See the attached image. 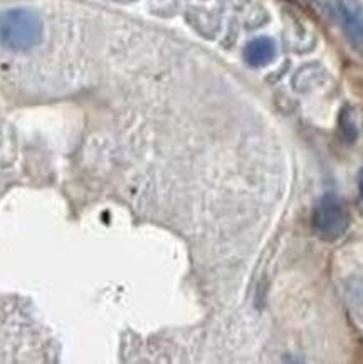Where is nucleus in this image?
<instances>
[{"label": "nucleus", "mask_w": 363, "mask_h": 364, "mask_svg": "<svg viewBox=\"0 0 363 364\" xmlns=\"http://www.w3.org/2000/svg\"><path fill=\"white\" fill-rule=\"evenodd\" d=\"M311 225L316 235L325 242H337L350 227V213L338 195L327 193L321 197L313 210Z\"/></svg>", "instance_id": "nucleus-2"}, {"label": "nucleus", "mask_w": 363, "mask_h": 364, "mask_svg": "<svg viewBox=\"0 0 363 364\" xmlns=\"http://www.w3.org/2000/svg\"><path fill=\"white\" fill-rule=\"evenodd\" d=\"M340 132H342V136L347 143H355V139L358 138L355 118H353V113L348 108L343 109L342 116H340Z\"/></svg>", "instance_id": "nucleus-5"}, {"label": "nucleus", "mask_w": 363, "mask_h": 364, "mask_svg": "<svg viewBox=\"0 0 363 364\" xmlns=\"http://www.w3.org/2000/svg\"><path fill=\"white\" fill-rule=\"evenodd\" d=\"M276 55V44L269 37H256L244 48V59L249 66H268Z\"/></svg>", "instance_id": "nucleus-4"}, {"label": "nucleus", "mask_w": 363, "mask_h": 364, "mask_svg": "<svg viewBox=\"0 0 363 364\" xmlns=\"http://www.w3.org/2000/svg\"><path fill=\"white\" fill-rule=\"evenodd\" d=\"M43 39V22L26 7L9 9L0 14V44L12 50H27Z\"/></svg>", "instance_id": "nucleus-1"}, {"label": "nucleus", "mask_w": 363, "mask_h": 364, "mask_svg": "<svg viewBox=\"0 0 363 364\" xmlns=\"http://www.w3.org/2000/svg\"><path fill=\"white\" fill-rule=\"evenodd\" d=\"M358 191H360V197L363 198V166L360 173H358Z\"/></svg>", "instance_id": "nucleus-6"}, {"label": "nucleus", "mask_w": 363, "mask_h": 364, "mask_svg": "<svg viewBox=\"0 0 363 364\" xmlns=\"http://www.w3.org/2000/svg\"><path fill=\"white\" fill-rule=\"evenodd\" d=\"M340 21L352 48L363 54V7L357 0H342Z\"/></svg>", "instance_id": "nucleus-3"}]
</instances>
